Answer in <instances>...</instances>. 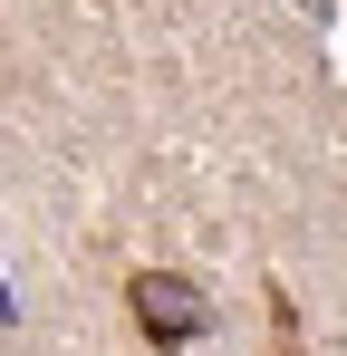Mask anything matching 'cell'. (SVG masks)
Masks as SVG:
<instances>
[{
  "mask_svg": "<svg viewBox=\"0 0 347 356\" xmlns=\"http://www.w3.org/2000/svg\"><path fill=\"white\" fill-rule=\"evenodd\" d=\"M135 327L155 337V347H193L203 327H213V308L193 280H174V270H135Z\"/></svg>",
  "mask_w": 347,
  "mask_h": 356,
  "instance_id": "1",
  "label": "cell"
}]
</instances>
